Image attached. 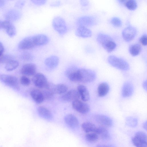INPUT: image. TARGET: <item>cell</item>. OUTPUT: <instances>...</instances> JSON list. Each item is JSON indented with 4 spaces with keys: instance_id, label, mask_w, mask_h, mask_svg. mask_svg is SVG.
Returning <instances> with one entry per match:
<instances>
[{
    "instance_id": "cb8c5ba5",
    "label": "cell",
    "mask_w": 147,
    "mask_h": 147,
    "mask_svg": "<svg viewBox=\"0 0 147 147\" xmlns=\"http://www.w3.org/2000/svg\"><path fill=\"white\" fill-rule=\"evenodd\" d=\"M37 111L39 115L45 119L50 120L53 118V115L51 111L44 107H39Z\"/></svg>"
},
{
    "instance_id": "5b68a950",
    "label": "cell",
    "mask_w": 147,
    "mask_h": 147,
    "mask_svg": "<svg viewBox=\"0 0 147 147\" xmlns=\"http://www.w3.org/2000/svg\"><path fill=\"white\" fill-rule=\"evenodd\" d=\"M0 80L6 85L19 90L20 89L17 78L15 76L9 75H0Z\"/></svg>"
},
{
    "instance_id": "ac0fdd59",
    "label": "cell",
    "mask_w": 147,
    "mask_h": 147,
    "mask_svg": "<svg viewBox=\"0 0 147 147\" xmlns=\"http://www.w3.org/2000/svg\"><path fill=\"white\" fill-rule=\"evenodd\" d=\"M59 59L58 57L55 55H51L47 58L45 61L46 66L49 69H53L58 66Z\"/></svg>"
},
{
    "instance_id": "74e56055",
    "label": "cell",
    "mask_w": 147,
    "mask_h": 147,
    "mask_svg": "<svg viewBox=\"0 0 147 147\" xmlns=\"http://www.w3.org/2000/svg\"><path fill=\"white\" fill-rule=\"evenodd\" d=\"M34 4L38 5H41L45 4L46 2V0H36L32 1Z\"/></svg>"
},
{
    "instance_id": "f6af8a7d",
    "label": "cell",
    "mask_w": 147,
    "mask_h": 147,
    "mask_svg": "<svg viewBox=\"0 0 147 147\" xmlns=\"http://www.w3.org/2000/svg\"><path fill=\"white\" fill-rule=\"evenodd\" d=\"M2 21H0V29H1V28H2Z\"/></svg>"
},
{
    "instance_id": "30bf717a",
    "label": "cell",
    "mask_w": 147,
    "mask_h": 147,
    "mask_svg": "<svg viewBox=\"0 0 147 147\" xmlns=\"http://www.w3.org/2000/svg\"><path fill=\"white\" fill-rule=\"evenodd\" d=\"M80 95L76 90L72 89L70 90L65 94L60 96V100L62 101L69 102L79 100L80 98Z\"/></svg>"
},
{
    "instance_id": "4fadbf2b",
    "label": "cell",
    "mask_w": 147,
    "mask_h": 147,
    "mask_svg": "<svg viewBox=\"0 0 147 147\" xmlns=\"http://www.w3.org/2000/svg\"><path fill=\"white\" fill-rule=\"evenodd\" d=\"M94 118L98 123L104 127H111L113 123L112 120L109 117L104 115L97 114L94 116Z\"/></svg>"
},
{
    "instance_id": "7a4b0ae2",
    "label": "cell",
    "mask_w": 147,
    "mask_h": 147,
    "mask_svg": "<svg viewBox=\"0 0 147 147\" xmlns=\"http://www.w3.org/2000/svg\"><path fill=\"white\" fill-rule=\"evenodd\" d=\"M96 78V74L91 70L84 68L78 69V82L84 83H90L94 81Z\"/></svg>"
},
{
    "instance_id": "3957f363",
    "label": "cell",
    "mask_w": 147,
    "mask_h": 147,
    "mask_svg": "<svg viewBox=\"0 0 147 147\" xmlns=\"http://www.w3.org/2000/svg\"><path fill=\"white\" fill-rule=\"evenodd\" d=\"M108 61L112 66L121 70H127L129 68L127 61L114 55L109 56L108 58Z\"/></svg>"
},
{
    "instance_id": "e0dca14e",
    "label": "cell",
    "mask_w": 147,
    "mask_h": 147,
    "mask_svg": "<svg viewBox=\"0 0 147 147\" xmlns=\"http://www.w3.org/2000/svg\"><path fill=\"white\" fill-rule=\"evenodd\" d=\"M34 43L36 46L45 45L49 42L48 37L43 34H39L33 35Z\"/></svg>"
},
{
    "instance_id": "d590c367",
    "label": "cell",
    "mask_w": 147,
    "mask_h": 147,
    "mask_svg": "<svg viewBox=\"0 0 147 147\" xmlns=\"http://www.w3.org/2000/svg\"><path fill=\"white\" fill-rule=\"evenodd\" d=\"M22 58L24 59L26 61H30L33 59V55L30 53L26 52L22 55Z\"/></svg>"
},
{
    "instance_id": "7c38bea8",
    "label": "cell",
    "mask_w": 147,
    "mask_h": 147,
    "mask_svg": "<svg viewBox=\"0 0 147 147\" xmlns=\"http://www.w3.org/2000/svg\"><path fill=\"white\" fill-rule=\"evenodd\" d=\"M137 34V30L132 26H129L125 28L122 32V36L123 39L128 42L132 40Z\"/></svg>"
},
{
    "instance_id": "44dd1931",
    "label": "cell",
    "mask_w": 147,
    "mask_h": 147,
    "mask_svg": "<svg viewBox=\"0 0 147 147\" xmlns=\"http://www.w3.org/2000/svg\"><path fill=\"white\" fill-rule=\"evenodd\" d=\"M2 28L5 30L7 34L10 37H13L16 34V29L15 26L9 21H2Z\"/></svg>"
},
{
    "instance_id": "e575fe53",
    "label": "cell",
    "mask_w": 147,
    "mask_h": 147,
    "mask_svg": "<svg viewBox=\"0 0 147 147\" xmlns=\"http://www.w3.org/2000/svg\"><path fill=\"white\" fill-rule=\"evenodd\" d=\"M20 82L22 85L26 86H29L30 83V79L25 76H22L21 77Z\"/></svg>"
},
{
    "instance_id": "ba28073f",
    "label": "cell",
    "mask_w": 147,
    "mask_h": 147,
    "mask_svg": "<svg viewBox=\"0 0 147 147\" xmlns=\"http://www.w3.org/2000/svg\"><path fill=\"white\" fill-rule=\"evenodd\" d=\"M97 21L96 18L90 16H84L79 18L76 24L79 26L85 27L92 26L96 24Z\"/></svg>"
},
{
    "instance_id": "f546056e",
    "label": "cell",
    "mask_w": 147,
    "mask_h": 147,
    "mask_svg": "<svg viewBox=\"0 0 147 147\" xmlns=\"http://www.w3.org/2000/svg\"><path fill=\"white\" fill-rule=\"evenodd\" d=\"M119 1L123 4L129 9L133 10L137 7V3L135 0H120Z\"/></svg>"
},
{
    "instance_id": "9a60e30c",
    "label": "cell",
    "mask_w": 147,
    "mask_h": 147,
    "mask_svg": "<svg viewBox=\"0 0 147 147\" xmlns=\"http://www.w3.org/2000/svg\"><path fill=\"white\" fill-rule=\"evenodd\" d=\"M36 70V66L34 63H27L24 64L22 67L21 73L26 76H31L35 75Z\"/></svg>"
},
{
    "instance_id": "ffe728a7",
    "label": "cell",
    "mask_w": 147,
    "mask_h": 147,
    "mask_svg": "<svg viewBox=\"0 0 147 147\" xmlns=\"http://www.w3.org/2000/svg\"><path fill=\"white\" fill-rule=\"evenodd\" d=\"M30 94L32 98L37 103H40L44 100L42 91L38 89H32L30 91Z\"/></svg>"
},
{
    "instance_id": "d6986e66",
    "label": "cell",
    "mask_w": 147,
    "mask_h": 147,
    "mask_svg": "<svg viewBox=\"0 0 147 147\" xmlns=\"http://www.w3.org/2000/svg\"><path fill=\"white\" fill-rule=\"evenodd\" d=\"M78 68L76 66H72L67 68L65 71L66 76L71 81L78 82L77 70Z\"/></svg>"
},
{
    "instance_id": "f1b7e54d",
    "label": "cell",
    "mask_w": 147,
    "mask_h": 147,
    "mask_svg": "<svg viewBox=\"0 0 147 147\" xmlns=\"http://www.w3.org/2000/svg\"><path fill=\"white\" fill-rule=\"evenodd\" d=\"M141 50L142 48L140 45L138 44H133L129 48L130 53L134 56L138 55L140 53Z\"/></svg>"
},
{
    "instance_id": "7bdbcfd3",
    "label": "cell",
    "mask_w": 147,
    "mask_h": 147,
    "mask_svg": "<svg viewBox=\"0 0 147 147\" xmlns=\"http://www.w3.org/2000/svg\"><path fill=\"white\" fill-rule=\"evenodd\" d=\"M95 147H109V146L105 145L99 144L96 146Z\"/></svg>"
},
{
    "instance_id": "484cf974",
    "label": "cell",
    "mask_w": 147,
    "mask_h": 147,
    "mask_svg": "<svg viewBox=\"0 0 147 147\" xmlns=\"http://www.w3.org/2000/svg\"><path fill=\"white\" fill-rule=\"evenodd\" d=\"M109 90V86L106 82H102L98 86L97 88L98 95L101 97L105 96Z\"/></svg>"
},
{
    "instance_id": "277c9868",
    "label": "cell",
    "mask_w": 147,
    "mask_h": 147,
    "mask_svg": "<svg viewBox=\"0 0 147 147\" xmlns=\"http://www.w3.org/2000/svg\"><path fill=\"white\" fill-rule=\"evenodd\" d=\"M52 26L54 30L61 35L64 34L67 31V27L65 20L62 17L57 16L53 19Z\"/></svg>"
},
{
    "instance_id": "d4e9b609",
    "label": "cell",
    "mask_w": 147,
    "mask_h": 147,
    "mask_svg": "<svg viewBox=\"0 0 147 147\" xmlns=\"http://www.w3.org/2000/svg\"><path fill=\"white\" fill-rule=\"evenodd\" d=\"M134 88L132 84L130 82L125 83L123 86L122 94L124 97H128L133 93Z\"/></svg>"
},
{
    "instance_id": "8fae6325",
    "label": "cell",
    "mask_w": 147,
    "mask_h": 147,
    "mask_svg": "<svg viewBox=\"0 0 147 147\" xmlns=\"http://www.w3.org/2000/svg\"><path fill=\"white\" fill-rule=\"evenodd\" d=\"M72 107L77 112L83 114L87 113L90 110L88 105L79 100H75L72 102Z\"/></svg>"
},
{
    "instance_id": "d6a6232c",
    "label": "cell",
    "mask_w": 147,
    "mask_h": 147,
    "mask_svg": "<svg viewBox=\"0 0 147 147\" xmlns=\"http://www.w3.org/2000/svg\"><path fill=\"white\" fill-rule=\"evenodd\" d=\"M41 91L44 99L50 100L53 98L54 94L50 90L45 89V90Z\"/></svg>"
},
{
    "instance_id": "1f68e13d",
    "label": "cell",
    "mask_w": 147,
    "mask_h": 147,
    "mask_svg": "<svg viewBox=\"0 0 147 147\" xmlns=\"http://www.w3.org/2000/svg\"><path fill=\"white\" fill-rule=\"evenodd\" d=\"M86 140L88 142H91L96 141L99 138L98 135L94 133H88L85 136Z\"/></svg>"
},
{
    "instance_id": "8992f818",
    "label": "cell",
    "mask_w": 147,
    "mask_h": 147,
    "mask_svg": "<svg viewBox=\"0 0 147 147\" xmlns=\"http://www.w3.org/2000/svg\"><path fill=\"white\" fill-rule=\"evenodd\" d=\"M147 135L145 133L141 131L137 132L132 139V141L136 147H147Z\"/></svg>"
},
{
    "instance_id": "b9f144b4",
    "label": "cell",
    "mask_w": 147,
    "mask_h": 147,
    "mask_svg": "<svg viewBox=\"0 0 147 147\" xmlns=\"http://www.w3.org/2000/svg\"><path fill=\"white\" fill-rule=\"evenodd\" d=\"M143 87L146 91L147 90V81H144L143 83Z\"/></svg>"
},
{
    "instance_id": "60d3db41",
    "label": "cell",
    "mask_w": 147,
    "mask_h": 147,
    "mask_svg": "<svg viewBox=\"0 0 147 147\" xmlns=\"http://www.w3.org/2000/svg\"><path fill=\"white\" fill-rule=\"evenodd\" d=\"M4 50L3 46L1 42H0V57L3 55Z\"/></svg>"
},
{
    "instance_id": "ee69618b",
    "label": "cell",
    "mask_w": 147,
    "mask_h": 147,
    "mask_svg": "<svg viewBox=\"0 0 147 147\" xmlns=\"http://www.w3.org/2000/svg\"><path fill=\"white\" fill-rule=\"evenodd\" d=\"M143 127L144 128L146 129V130L147 129V122L146 121L144 122L143 124Z\"/></svg>"
},
{
    "instance_id": "83f0119b",
    "label": "cell",
    "mask_w": 147,
    "mask_h": 147,
    "mask_svg": "<svg viewBox=\"0 0 147 147\" xmlns=\"http://www.w3.org/2000/svg\"><path fill=\"white\" fill-rule=\"evenodd\" d=\"M96 127L94 124L88 122H84L82 125L83 130L87 133H94Z\"/></svg>"
},
{
    "instance_id": "2e32d148",
    "label": "cell",
    "mask_w": 147,
    "mask_h": 147,
    "mask_svg": "<svg viewBox=\"0 0 147 147\" xmlns=\"http://www.w3.org/2000/svg\"><path fill=\"white\" fill-rule=\"evenodd\" d=\"M75 34L79 37L87 38L92 36V32L90 29L86 27L79 26L75 31Z\"/></svg>"
},
{
    "instance_id": "f35d334b",
    "label": "cell",
    "mask_w": 147,
    "mask_h": 147,
    "mask_svg": "<svg viewBox=\"0 0 147 147\" xmlns=\"http://www.w3.org/2000/svg\"><path fill=\"white\" fill-rule=\"evenodd\" d=\"M61 5V2L59 1H55L51 3L50 5L51 7H58Z\"/></svg>"
},
{
    "instance_id": "7402d4cb",
    "label": "cell",
    "mask_w": 147,
    "mask_h": 147,
    "mask_svg": "<svg viewBox=\"0 0 147 147\" xmlns=\"http://www.w3.org/2000/svg\"><path fill=\"white\" fill-rule=\"evenodd\" d=\"M64 119L65 123L71 127H76L79 124L78 119L75 115L72 114H68L66 115Z\"/></svg>"
},
{
    "instance_id": "9c48e42d",
    "label": "cell",
    "mask_w": 147,
    "mask_h": 147,
    "mask_svg": "<svg viewBox=\"0 0 147 147\" xmlns=\"http://www.w3.org/2000/svg\"><path fill=\"white\" fill-rule=\"evenodd\" d=\"M32 80L35 86L40 88H45L48 82L46 77L41 73L36 74L34 75Z\"/></svg>"
},
{
    "instance_id": "836d02e7",
    "label": "cell",
    "mask_w": 147,
    "mask_h": 147,
    "mask_svg": "<svg viewBox=\"0 0 147 147\" xmlns=\"http://www.w3.org/2000/svg\"><path fill=\"white\" fill-rule=\"evenodd\" d=\"M111 23L114 26L116 27H120L122 24L121 20L120 19L117 17H113L111 20Z\"/></svg>"
},
{
    "instance_id": "6da1fadb",
    "label": "cell",
    "mask_w": 147,
    "mask_h": 147,
    "mask_svg": "<svg viewBox=\"0 0 147 147\" xmlns=\"http://www.w3.org/2000/svg\"><path fill=\"white\" fill-rule=\"evenodd\" d=\"M97 40L98 43L108 52H112L116 47L115 43L108 35L99 33L97 36Z\"/></svg>"
},
{
    "instance_id": "5bb4252c",
    "label": "cell",
    "mask_w": 147,
    "mask_h": 147,
    "mask_svg": "<svg viewBox=\"0 0 147 147\" xmlns=\"http://www.w3.org/2000/svg\"><path fill=\"white\" fill-rule=\"evenodd\" d=\"M33 36L26 37L19 42L18 47L20 49L26 50L35 47Z\"/></svg>"
},
{
    "instance_id": "52a82bcc",
    "label": "cell",
    "mask_w": 147,
    "mask_h": 147,
    "mask_svg": "<svg viewBox=\"0 0 147 147\" xmlns=\"http://www.w3.org/2000/svg\"><path fill=\"white\" fill-rule=\"evenodd\" d=\"M45 88L50 90L54 94H59L65 93L68 89L67 86L64 84H55L48 82Z\"/></svg>"
},
{
    "instance_id": "4316f807",
    "label": "cell",
    "mask_w": 147,
    "mask_h": 147,
    "mask_svg": "<svg viewBox=\"0 0 147 147\" xmlns=\"http://www.w3.org/2000/svg\"><path fill=\"white\" fill-rule=\"evenodd\" d=\"M94 133L98 135L103 139H106L109 138V134L108 130L105 127L103 126L96 127Z\"/></svg>"
},
{
    "instance_id": "8d00e7d4",
    "label": "cell",
    "mask_w": 147,
    "mask_h": 147,
    "mask_svg": "<svg viewBox=\"0 0 147 147\" xmlns=\"http://www.w3.org/2000/svg\"><path fill=\"white\" fill-rule=\"evenodd\" d=\"M147 36L146 34H144L141 36L140 41L143 45L146 46L147 45Z\"/></svg>"
},
{
    "instance_id": "ab89813d",
    "label": "cell",
    "mask_w": 147,
    "mask_h": 147,
    "mask_svg": "<svg viewBox=\"0 0 147 147\" xmlns=\"http://www.w3.org/2000/svg\"><path fill=\"white\" fill-rule=\"evenodd\" d=\"M81 5L83 6H87L88 4V1L82 0L80 1Z\"/></svg>"
},
{
    "instance_id": "4dcf8cb0",
    "label": "cell",
    "mask_w": 147,
    "mask_h": 147,
    "mask_svg": "<svg viewBox=\"0 0 147 147\" xmlns=\"http://www.w3.org/2000/svg\"><path fill=\"white\" fill-rule=\"evenodd\" d=\"M19 65V63L17 61L11 59L6 63L5 68L6 70L11 71L16 69Z\"/></svg>"
},
{
    "instance_id": "603a6c76",
    "label": "cell",
    "mask_w": 147,
    "mask_h": 147,
    "mask_svg": "<svg viewBox=\"0 0 147 147\" xmlns=\"http://www.w3.org/2000/svg\"><path fill=\"white\" fill-rule=\"evenodd\" d=\"M77 91L82 100L84 102L89 100L90 94L87 88L84 86L80 85L78 86Z\"/></svg>"
}]
</instances>
